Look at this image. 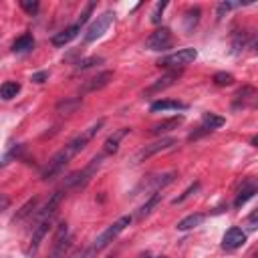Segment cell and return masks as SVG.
Masks as SVG:
<instances>
[{
    "label": "cell",
    "mask_w": 258,
    "mask_h": 258,
    "mask_svg": "<svg viewBox=\"0 0 258 258\" xmlns=\"http://www.w3.org/2000/svg\"><path fill=\"white\" fill-rule=\"evenodd\" d=\"M105 125V119H99L97 123H93L91 127H87L81 135H77L75 139H71L60 151H56L54 153V157L48 161V165H46V169L42 171V179H50V177H54V175H58L62 169H64V165L77 155V153H81L85 147H87V143L99 133V129Z\"/></svg>",
    "instance_id": "obj_1"
},
{
    "label": "cell",
    "mask_w": 258,
    "mask_h": 258,
    "mask_svg": "<svg viewBox=\"0 0 258 258\" xmlns=\"http://www.w3.org/2000/svg\"><path fill=\"white\" fill-rule=\"evenodd\" d=\"M131 220H133L131 216H121L119 220H115L107 230H103V232L95 238V242L91 244V248L85 250V256H83V258H91V256H95L97 252H101L105 246H109V244H111V242H113V240H115V238H117V236L131 224Z\"/></svg>",
    "instance_id": "obj_2"
},
{
    "label": "cell",
    "mask_w": 258,
    "mask_h": 258,
    "mask_svg": "<svg viewBox=\"0 0 258 258\" xmlns=\"http://www.w3.org/2000/svg\"><path fill=\"white\" fill-rule=\"evenodd\" d=\"M101 163H103V155L93 157V159H91V163H89L87 167H83L81 171H75L73 175H69V177H67L64 189H83V187L91 181V177L95 175V171L101 167Z\"/></svg>",
    "instance_id": "obj_3"
},
{
    "label": "cell",
    "mask_w": 258,
    "mask_h": 258,
    "mask_svg": "<svg viewBox=\"0 0 258 258\" xmlns=\"http://www.w3.org/2000/svg\"><path fill=\"white\" fill-rule=\"evenodd\" d=\"M71 248H73V238L69 236V226L64 222L58 224L56 228V236H54V242H52V252L48 258H67L71 254Z\"/></svg>",
    "instance_id": "obj_4"
},
{
    "label": "cell",
    "mask_w": 258,
    "mask_h": 258,
    "mask_svg": "<svg viewBox=\"0 0 258 258\" xmlns=\"http://www.w3.org/2000/svg\"><path fill=\"white\" fill-rule=\"evenodd\" d=\"M196 58H198V50H196V48H179V50H175V52L167 54V56L159 62V67L177 71V69H181V67L189 64V62H194Z\"/></svg>",
    "instance_id": "obj_5"
},
{
    "label": "cell",
    "mask_w": 258,
    "mask_h": 258,
    "mask_svg": "<svg viewBox=\"0 0 258 258\" xmlns=\"http://www.w3.org/2000/svg\"><path fill=\"white\" fill-rule=\"evenodd\" d=\"M173 145H177V139H173V137H161V139H157V141H153V143H149V145L141 147V149L135 153V157H133V163L145 161V159H149L151 155H155V153H159V151L171 149Z\"/></svg>",
    "instance_id": "obj_6"
},
{
    "label": "cell",
    "mask_w": 258,
    "mask_h": 258,
    "mask_svg": "<svg viewBox=\"0 0 258 258\" xmlns=\"http://www.w3.org/2000/svg\"><path fill=\"white\" fill-rule=\"evenodd\" d=\"M113 20H115V12H111V10L99 14L97 20L87 28V32H85V42H93V40H97L99 36H103V34L107 32V28L113 24Z\"/></svg>",
    "instance_id": "obj_7"
},
{
    "label": "cell",
    "mask_w": 258,
    "mask_h": 258,
    "mask_svg": "<svg viewBox=\"0 0 258 258\" xmlns=\"http://www.w3.org/2000/svg\"><path fill=\"white\" fill-rule=\"evenodd\" d=\"M52 220H54V218L36 222V226H34V230H32V236H30V242H28V246H26V250H24L28 258H32V256L38 252V248H40L44 236L48 234V230H50V226H52Z\"/></svg>",
    "instance_id": "obj_8"
},
{
    "label": "cell",
    "mask_w": 258,
    "mask_h": 258,
    "mask_svg": "<svg viewBox=\"0 0 258 258\" xmlns=\"http://www.w3.org/2000/svg\"><path fill=\"white\" fill-rule=\"evenodd\" d=\"M169 46H171V32H169V28H157L145 40V48H149V50H165Z\"/></svg>",
    "instance_id": "obj_9"
},
{
    "label": "cell",
    "mask_w": 258,
    "mask_h": 258,
    "mask_svg": "<svg viewBox=\"0 0 258 258\" xmlns=\"http://www.w3.org/2000/svg\"><path fill=\"white\" fill-rule=\"evenodd\" d=\"M246 244V232L238 226H232L230 230H226L224 238H222V248L226 250H238Z\"/></svg>",
    "instance_id": "obj_10"
},
{
    "label": "cell",
    "mask_w": 258,
    "mask_h": 258,
    "mask_svg": "<svg viewBox=\"0 0 258 258\" xmlns=\"http://www.w3.org/2000/svg\"><path fill=\"white\" fill-rule=\"evenodd\" d=\"M111 79H113V73H111V71H103V73H99L97 77H93V79H89V81L83 83V87H81V95L95 93V91L107 87V85L111 83Z\"/></svg>",
    "instance_id": "obj_11"
},
{
    "label": "cell",
    "mask_w": 258,
    "mask_h": 258,
    "mask_svg": "<svg viewBox=\"0 0 258 258\" xmlns=\"http://www.w3.org/2000/svg\"><path fill=\"white\" fill-rule=\"evenodd\" d=\"M173 179H175V171H167V173L149 175V177H147V181H143V187H147V189H151V191L155 194V191H159L161 187L169 185Z\"/></svg>",
    "instance_id": "obj_12"
},
{
    "label": "cell",
    "mask_w": 258,
    "mask_h": 258,
    "mask_svg": "<svg viewBox=\"0 0 258 258\" xmlns=\"http://www.w3.org/2000/svg\"><path fill=\"white\" fill-rule=\"evenodd\" d=\"M254 99H256V89L250 87V85H244V87L234 95V109H240V107L244 109V107L252 105Z\"/></svg>",
    "instance_id": "obj_13"
},
{
    "label": "cell",
    "mask_w": 258,
    "mask_h": 258,
    "mask_svg": "<svg viewBox=\"0 0 258 258\" xmlns=\"http://www.w3.org/2000/svg\"><path fill=\"white\" fill-rule=\"evenodd\" d=\"M79 32H81V24H73V26H69V28H64V30H60V32H56L54 36H52V44L54 46H64V44H69L73 38H77L79 36Z\"/></svg>",
    "instance_id": "obj_14"
},
{
    "label": "cell",
    "mask_w": 258,
    "mask_h": 258,
    "mask_svg": "<svg viewBox=\"0 0 258 258\" xmlns=\"http://www.w3.org/2000/svg\"><path fill=\"white\" fill-rule=\"evenodd\" d=\"M256 191H258V187H256L254 179H248V181L240 187V191H238V196H236V200H234V208H242L248 200H252V198L256 196Z\"/></svg>",
    "instance_id": "obj_15"
},
{
    "label": "cell",
    "mask_w": 258,
    "mask_h": 258,
    "mask_svg": "<svg viewBox=\"0 0 258 258\" xmlns=\"http://www.w3.org/2000/svg\"><path fill=\"white\" fill-rule=\"evenodd\" d=\"M181 123H183V117H181V115H177V117H169V119H163V121L155 123L149 131H151L153 135H161V133H167V131L177 129Z\"/></svg>",
    "instance_id": "obj_16"
},
{
    "label": "cell",
    "mask_w": 258,
    "mask_h": 258,
    "mask_svg": "<svg viewBox=\"0 0 258 258\" xmlns=\"http://www.w3.org/2000/svg\"><path fill=\"white\" fill-rule=\"evenodd\" d=\"M131 129L129 127H123V129H119V131H115L113 135H109L107 137V141H105V145H103V151H105V155H111V153H117V149H119V143H121V139L129 133Z\"/></svg>",
    "instance_id": "obj_17"
},
{
    "label": "cell",
    "mask_w": 258,
    "mask_h": 258,
    "mask_svg": "<svg viewBox=\"0 0 258 258\" xmlns=\"http://www.w3.org/2000/svg\"><path fill=\"white\" fill-rule=\"evenodd\" d=\"M149 109H151V113H165V111H183L185 105L179 101H173V99H161V101L151 103Z\"/></svg>",
    "instance_id": "obj_18"
},
{
    "label": "cell",
    "mask_w": 258,
    "mask_h": 258,
    "mask_svg": "<svg viewBox=\"0 0 258 258\" xmlns=\"http://www.w3.org/2000/svg\"><path fill=\"white\" fill-rule=\"evenodd\" d=\"M179 79V71H169L167 75H163L161 79H157L149 89H147V93H157V91H163V89H167V87H171L175 81Z\"/></svg>",
    "instance_id": "obj_19"
},
{
    "label": "cell",
    "mask_w": 258,
    "mask_h": 258,
    "mask_svg": "<svg viewBox=\"0 0 258 258\" xmlns=\"http://www.w3.org/2000/svg\"><path fill=\"white\" fill-rule=\"evenodd\" d=\"M32 48H34V38H32V34H22V36H18V38L14 40V44H12V50H14L16 54L30 52Z\"/></svg>",
    "instance_id": "obj_20"
},
{
    "label": "cell",
    "mask_w": 258,
    "mask_h": 258,
    "mask_svg": "<svg viewBox=\"0 0 258 258\" xmlns=\"http://www.w3.org/2000/svg\"><path fill=\"white\" fill-rule=\"evenodd\" d=\"M200 16H202V10H200L198 6H194V8H189V10L185 12V16H183V30H185L187 34L196 28V24L200 22Z\"/></svg>",
    "instance_id": "obj_21"
},
{
    "label": "cell",
    "mask_w": 258,
    "mask_h": 258,
    "mask_svg": "<svg viewBox=\"0 0 258 258\" xmlns=\"http://www.w3.org/2000/svg\"><path fill=\"white\" fill-rule=\"evenodd\" d=\"M204 220H206V216H204V214H189V216H185L183 220H179L175 228H177V230H181V232H185V230H191V228L200 226Z\"/></svg>",
    "instance_id": "obj_22"
},
{
    "label": "cell",
    "mask_w": 258,
    "mask_h": 258,
    "mask_svg": "<svg viewBox=\"0 0 258 258\" xmlns=\"http://www.w3.org/2000/svg\"><path fill=\"white\" fill-rule=\"evenodd\" d=\"M81 97H73V99H64V101H60L58 105H56V113H60V115H71V113H75L79 107H81Z\"/></svg>",
    "instance_id": "obj_23"
},
{
    "label": "cell",
    "mask_w": 258,
    "mask_h": 258,
    "mask_svg": "<svg viewBox=\"0 0 258 258\" xmlns=\"http://www.w3.org/2000/svg\"><path fill=\"white\" fill-rule=\"evenodd\" d=\"M224 123H226V119L220 117V115H216V113H204L202 115V127H206L208 131H214V129L222 127Z\"/></svg>",
    "instance_id": "obj_24"
},
{
    "label": "cell",
    "mask_w": 258,
    "mask_h": 258,
    "mask_svg": "<svg viewBox=\"0 0 258 258\" xmlns=\"http://www.w3.org/2000/svg\"><path fill=\"white\" fill-rule=\"evenodd\" d=\"M18 93H20V83H16V81H6V83L0 85V97L4 101L14 99Z\"/></svg>",
    "instance_id": "obj_25"
},
{
    "label": "cell",
    "mask_w": 258,
    "mask_h": 258,
    "mask_svg": "<svg viewBox=\"0 0 258 258\" xmlns=\"http://www.w3.org/2000/svg\"><path fill=\"white\" fill-rule=\"evenodd\" d=\"M248 44V32L244 30H236L234 32V38H232V52L234 54H240Z\"/></svg>",
    "instance_id": "obj_26"
},
{
    "label": "cell",
    "mask_w": 258,
    "mask_h": 258,
    "mask_svg": "<svg viewBox=\"0 0 258 258\" xmlns=\"http://www.w3.org/2000/svg\"><path fill=\"white\" fill-rule=\"evenodd\" d=\"M159 200H161V194H159V191L151 194V198H149V200H147V202H145V204H143V206L139 208V212H137V218L141 220V218L149 216V214H151V210H153V208H155V206L159 204Z\"/></svg>",
    "instance_id": "obj_27"
},
{
    "label": "cell",
    "mask_w": 258,
    "mask_h": 258,
    "mask_svg": "<svg viewBox=\"0 0 258 258\" xmlns=\"http://www.w3.org/2000/svg\"><path fill=\"white\" fill-rule=\"evenodd\" d=\"M36 204H38V200H36V198L28 200V202L18 210V214L14 216V220H12V222H20V220H24L26 216H34V212H36Z\"/></svg>",
    "instance_id": "obj_28"
},
{
    "label": "cell",
    "mask_w": 258,
    "mask_h": 258,
    "mask_svg": "<svg viewBox=\"0 0 258 258\" xmlns=\"http://www.w3.org/2000/svg\"><path fill=\"white\" fill-rule=\"evenodd\" d=\"M212 81H214V85H218V87H230V85L234 83V75H232V73H216V75L212 77Z\"/></svg>",
    "instance_id": "obj_29"
},
{
    "label": "cell",
    "mask_w": 258,
    "mask_h": 258,
    "mask_svg": "<svg viewBox=\"0 0 258 258\" xmlns=\"http://www.w3.org/2000/svg\"><path fill=\"white\" fill-rule=\"evenodd\" d=\"M99 62H103V58L101 56H89V58H81L79 62H77V71H87V69H93L95 64H99Z\"/></svg>",
    "instance_id": "obj_30"
},
{
    "label": "cell",
    "mask_w": 258,
    "mask_h": 258,
    "mask_svg": "<svg viewBox=\"0 0 258 258\" xmlns=\"http://www.w3.org/2000/svg\"><path fill=\"white\" fill-rule=\"evenodd\" d=\"M198 189H200V181H194V183H191V185H189V187H187V189H185V191H183L181 196H177V198H175V200H173L171 204H181L183 200H187V198H189L191 194H196Z\"/></svg>",
    "instance_id": "obj_31"
},
{
    "label": "cell",
    "mask_w": 258,
    "mask_h": 258,
    "mask_svg": "<svg viewBox=\"0 0 258 258\" xmlns=\"http://www.w3.org/2000/svg\"><path fill=\"white\" fill-rule=\"evenodd\" d=\"M165 6H167V2H157V4H155L153 12H151V22H153V24H159V22H161V14H163Z\"/></svg>",
    "instance_id": "obj_32"
},
{
    "label": "cell",
    "mask_w": 258,
    "mask_h": 258,
    "mask_svg": "<svg viewBox=\"0 0 258 258\" xmlns=\"http://www.w3.org/2000/svg\"><path fill=\"white\" fill-rule=\"evenodd\" d=\"M20 6H22V10H26L30 16H36V12H38V8H40L38 2H28V0H22Z\"/></svg>",
    "instance_id": "obj_33"
},
{
    "label": "cell",
    "mask_w": 258,
    "mask_h": 258,
    "mask_svg": "<svg viewBox=\"0 0 258 258\" xmlns=\"http://www.w3.org/2000/svg\"><path fill=\"white\" fill-rule=\"evenodd\" d=\"M238 6H240L238 2H222V4H218V18H222L226 12H230V10L238 8Z\"/></svg>",
    "instance_id": "obj_34"
},
{
    "label": "cell",
    "mask_w": 258,
    "mask_h": 258,
    "mask_svg": "<svg viewBox=\"0 0 258 258\" xmlns=\"http://www.w3.org/2000/svg\"><path fill=\"white\" fill-rule=\"evenodd\" d=\"M93 8H95V4H93V2H89V4H87V8H85V12L81 14V18H79V22H77V24H81V26H83V24L89 20V16H91Z\"/></svg>",
    "instance_id": "obj_35"
},
{
    "label": "cell",
    "mask_w": 258,
    "mask_h": 258,
    "mask_svg": "<svg viewBox=\"0 0 258 258\" xmlns=\"http://www.w3.org/2000/svg\"><path fill=\"white\" fill-rule=\"evenodd\" d=\"M246 226H248V230H256V226H258V212H256V210H254V212L248 216Z\"/></svg>",
    "instance_id": "obj_36"
},
{
    "label": "cell",
    "mask_w": 258,
    "mask_h": 258,
    "mask_svg": "<svg viewBox=\"0 0 258 258\" xmlns=\"http://www.w3.org/2000/svg\"><path fill=\"white\" fill-rule=\"evenodd\" d=\"M48 79V71H40V73H34L32 75V81L34 83H44Z\"/></svg>",
    "instance_id": "obj_37"
},
{
    "label": "cell",
    "mask_w": 258,
    "mask_h": 258,
    "mask_svg": "<svg viewBox=\"0 0 258 258\" xmlns=\"http://www.w3.org/2000/svg\"><path fill=\"white\" fill-rule=\"evenodd\" d=\"M8 204H10V200H8L4 194H0V212H2V210H6V208H8Z\"/></svg>",
    "instance_id": "obj_38"
},
{
    "label": "cell",
    "mask_w": 258,
    "mask_h": 258,
    "mask_svg": "<svg viewBox=\"0 0 258 258\" xmlns=\"http://www.w3.org/2000/svg\"><path fill=\"white\" fill-rule=\"evenodd\" d=\"M141 258H165V256H149V254H145V256H141Z\"/></svg>",
    "instance_id": "obj_39"
},
{
    "label": "cell",
    "mask_w": 258,
    "mask_h": 258,
    "mask_svg": "<svg viewBox=\"0 0 258 258\" xmlns=\"http://www.w3.org/2000/svg\"><path fill=\"white\" fill-rule=\"evenodd\" d=\"M107 258H115V256H107Z\"/></svg>",
    "instance_id": "obj_40"
}]
</instances>
